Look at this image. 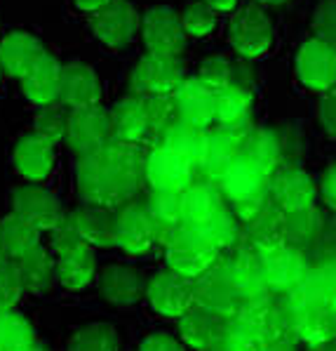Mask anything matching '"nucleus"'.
I'll return each mask as SVG.
<instances>
[{
  "label": "nucleus",
  "mask_w": 336,
  "mask_h": 351,
  "mask_svg": "<svg viewBox=\"0 0 336 351\" xmlns=\"http://www.w3.org/2000/svg\"><path fill=\"white\" fill-rule=\"evenodd\" d=\"M287 0H257V5H283Z\"/></svg>",
  "instance_id": "680f3d73"
},
{
  "label": "nucleus",
  "mask_w": 336,
  "mask_h": 351,
  "mask_svg": "<svg viewBox=\"0 0 336 351\" xmlns=\"http://www.w3.org/2000/svg\"><path fill=\"white\" fill-rule=\"evenodd\" d=\"M247 245L259 255H268L287 245V215L270 201L252 222L245 224Z\"/></svg>",
  "instance_id": "b1692460"
},
{
  "label": "nucleus",
  "mask_w": 336,
  "mask_h": 351,
  "mask_svg": "<svg viewBox=\"0 0 336 351\" xmlns=\"http://www.w3.org/2000/svg\"><path fill=\"white\" fill-rule=\"evenodd\" d=\"M165 262L167 269L181 274L186 278H200L209 267L219 262L221 252L200 234L198 229L181 224L170 234L165 245Z\"/></svg>",
  "instance_id": "7ed1b4c3"
},
{
  "label": "nucleus",
  "mask_w": 336,
  "mask_h": 351,
  "mask_svg": "<svg viewBox=\"0 0 336 351\" xmlns=\"http://www.w3.org/2000/svg\"><path fill=\"white\" fill-rule=\"evenodd\" d=\"M296 75L313 93H327L336 85V50L320 38H311L296 55Z\"/></svg>",
  "instance_id": "dca6fc26"
},
{
  "label": "nucleus",
  "mask_w": 336,
  "mask_h": 351,
  "mask_svg": "<svg viewBox=\"0 0 336 351\" xmlns=\"http://www.w3.org/2000/svg\"><path fill=\"white\" fill-rule=\"evenodd\" d=\"M146 297L158 314L170 318H181L191 306H195L193 280L172 271V269L158 271L146 283Z\"/></svg>",
  "instance_id": "2eb2a0df"
},
{
  "label": "nucleus",
  "mask_w": 336,
  "mask_h": 351,
  "mask_svg": "<svg viewBox=\"0 0 336 351\" xmlns=\"http://www.w3.org/2000/svg\"><path fill=\"white\" fill-rule=\"evenodd\" d=\"M308 351H336V339H332V342H324V344H318V347H308Z\"/></svg>",
  "instance_id": "052dcab7"
},
{
  "label": "nucleus",
  "mask_w": 336,
  "mask_h": 351,
  "mask_svg": "<svg viewBox=\"0 0 336 351\" xmlns=\"http://www.w3.org/2000/svg\"><path fill=\"white\" fill-rule=\"evenodd\" d=\"M181 24H183L186 36H193V38L209 36L216 26V12L212 8H207L203 0H195V3H191L181 12Z\"/></svg>",
  "instance_id": "8fccbe9b"
},
{
  "label": "nucleus",
  "mask_w": 336,
  "mask_h": 351,
  "mask_svg": "<svg viewBox=\"0 0 336 351\" xmlns=\"http://www.w3.org/2000/svg\"><path fill=\"white\" fill-rule=\"evenodd\" d=\"M315 182L301 167H283L270 180V201L285 215L315 205Z\"/></svg>",
  "instance_id": "a211bd4d"
},
{
  "label": "nucleus",
  "mask_w": 336,
  "mask_h": 351,
  "mask_svg": "<svg viewBox=\"0 0 336 351\" xmlns=\"http://www.w3.org/2000/svg\"><path fill=\"white\" fill-rule=\"evenodd\" d=\"M203 3L207 5V8H212L214 12L219 14V12H233L240 0H203Z\"/></svg>",
  "instance_id": "bf43d9fd"
},
{
  "label": "nucleus",
  "mask_w": 336,
  "mask_h": 351,
  "mask_svg": "<svg viewBox=\"0 0 336 351\" xmlns=\"http://www.w3.org/2000/svg\"><path fill=\"white\" fill-rule=\"evenodd\" d=\"M139 351H186L181 342H177L172 335L167 332H153L142 342Z\"/></svg>",
  "instance_id": "5fc2aeb1"
},
{
  "label": "nucleus",
  "mask_w": 336,
  "mask_h": 351,
  "mask_svg": "<svg viewBox=\"0 0 336 351\" xmlns=\"http://www.w3.org/2000/svg\"><path fill=\"white\" fill-rule=\"evenodd\" d=\"M80 236L90 247H118V215L116 210L85 205L71 215Z\"/></svg>",
  "instance_id": "bb28decb"
},
{
  "label": "nucleus",
  "mask_w": 336,
  "mask_h": 351,
  "mask_svg": "<svg viewBox=\"0 0 336 351\" xmlns=\"http://www.w3.org/2000/svg\"><path fill=\"white\" fill-rule=\"evenodd\" d=\"M179 121L207 130L216 121V97L198 78H186L175 93Z\"/></svg>",
  "instance_id": "5701e85b"
},
{
  "label": "nucleus",
  "mask_w": 336,
  "mask_h": 351,
  "mask_svg": "<svg viewBox=\"0 0 336 351\" xmlns=\"http://www.w3.org/2000/svg\"><path fill=\"white\" fill-rule=\"evenodd\" d=\"M285 304L296 342L318 347V344L336 339V311L320 302L315 293L308 288V283L285 295Z\"/></svg>",
  "instance_id": "f03ea898"
},
{
  "label": "nucleus",
  "mask_w": 336,
  "mask_h": 351,
  "mask_svg": "<svg viewBox=\"0 0 336 351\" xmlns=\"http://www.w3.org/2000/svg\"><path fill=\"white\" fill-rule=\"evenodd\" d=\"M118 247L127 255H146L160 245V231L146 203H129L116 210Z\"/></svg>",
  "instance_id": "9d476101"
},
{
  "label": "nucleus",
  "mask_w": 336,
  "mask_h": 351,
  "mask_svg": "<svg viewBox=\"0 0 336 351\" xmlns=\"http://www.w3.org/2000/svg\"><path fill=\"white\" fill-rule=\"evenodd\" d=\"M252 132V123H235V125H219L216 130H209V147L207 156H205L203 165L198 167V172L203 175V182L216 184L224 180V175L229 172V167L240 158L242 142Z\"/></svg>",
  "instance_id": "6e6552de"
},
{
  "label": "nucleus",
  "mask_w": 336,
  "mask_h": 351,
  "mask_svg": "<svg viewBox=\"0 0 336 351\" xmlns=\"http://www.w3.org/2000/svg\"><path fill=\"white\" fill-rule=\"evenodd\" d=\"M142 40L146 52L165 57H181L186 50V31L181 14L170 5L151 8L142 17Z\"/></svg>",
  "instance_id": "0eeeda50"
},
{
  "label": "nucleus",
  "mask_w": 336,
  "mask_h": 351,
  "mask_svg": "<svg viewBox=\"0 0 336 351\" xmlns=\"http://www.w3.org/2000/svg\"><path fill=\"white\" fill-rule=\"evenodd\" d=\"M45 55V45L26 31H14L0 40V69L12 78L21 80Z\"/></svg>",
  "instance_id": "412c9836"
},
{
  "label": "nucleus",
  "mask_w": 336,
  "mask_h": 351,
  "mask_svg": "<svg viewBox=\"0 0 336 351\" xmlns=\"http://www.w3.org/2000/svg\"><path fill=\"white\" fill-rule=\"evenodd\" d=\"M12 215L36 226L38 231H52L66 219L64 205L52 191L40 186H19L12 193Z\"/></svg>",
  "instance_id": "4468645a"
},
{
  "label": "nucleus",
  "mask_w": 336,
  "mask_h": 351,
  "mask_svg": "<svg viewBox=\"0 0 336 351\" xmlns=\"http://www.w3.org/2000/svg\"><path fill=\"white\" fill-rule=\"evenodd\" d=\"M162 147L172 149L175 154L183 156L188 163L195 165L198 170L203 165L205 156H207V147H209V130L205 128H195L188 125L183 121H177L175 125L167 130V134L162 137Z\"/></svg>",
  "instance_id": "473e14b6"
},
{
  "label": "nucleus",
  "mask_w": 336,
  "mask_h": 351,
  "mask_svg": "<svg viewBox=\"0 0 336 351\" xmlns=\"http://www.w3.org/2000/svg\"><path fill=\"white\" fill-rule=\"evenodd\" d=\"M96 274V257L94 250H85L73 257L57 259V280L68 290H83L92 283Z\"/></svg>",
  "instance_id": "4c0bfd02"
},
{
  "label": "nucleus",
  "mask_w": 336,
  "mask_h": 351,
  "mask_svg": "<svg viewBox=\"0 0 336 351\" xmlns=\"http://www.w3.org/2000/svg\"><path fill=\"white\" fill-rule=\"evenodd\" d=\"M62 71H64V64H59V59L47 52V55L21 78V90H24L26 99H29L31 104L40 106V109L42 106L57 104L59 95H62Z\"/></svg>",
  "instance_id": "393cba45"
},
{
  "label": "nucleus",
  "mask_w": 336,
  "mask_h": 351,
  "mask_svg": "<svg viewBox=\"0 0 336 351\" xmlns=\"http://www.w3.org/2000/svg\"><path fill=\"white\" fill-rule=\"evenodd\" d=\"M240 158L249 160L266 175L273 177L280 167V160H283V147H280L278 134L268 128H252V132L242 142Z\"/></svg>",
  "instance_id": "2f4dec72"
},
{
  "label": "nucleus",
  "mask_w": 336,
  "mask_h": 351,
  "mask_svg": "<svg viewBox=\"0 0 336 351\" xmlns=\"http://www.w3.org/2000/svg\"><path fill=\"white\" fill-rule=\"evenodd\" d=\"M99 99H101V83L94 69L83 62L64 64L59 101L66 109L80 111V109H90V106H99Z\"/></svg>",
  "instance_id": "aec40b11"
},
{
  "label": "nucleus",
  "mask_w": 336,
  "mask_h": 351,
  "mask_svg": "<svg viewBox=\"0 0 336 351\" xmlns=\"http://www.w3.org/2000/svg\"><path fill=\"white\" fill-rule=\"evenodd\" d=\"M0 75H3V69H0Z\"/></svg>",
  "instance_id": "69168bd1"
},
{
  "label": "nucleus",
  "mask_w": 336,
  "mask_h": 351,
  "mask_svg": "<svg viewBox=\"0 0 336 351\" xmlns=\"http://www.w3.org/2000/svg\"><path fill=\"white\" fill-rule=\"evenodd\" d=\"M68 116L66 106L59 101V104L42 106L36 116L34 123V134H38L40 139H45L47 144H59L66 139V130H68Z\"/></svg>",
  "instance_id": "c03bdc74"
},
{
  "label": "nucleus",
  "mask_w": 336,
  "mask_h": 351,
  "mask_svg": "<svg viewBox=\"0 0 336 351\" xmlns=\"http://www.w3.org/2000/svg\"><path fill=\"white\" fill-rule=\"evenodd\" d=\"M294 337H280V339H270V342L261 344V351H299Z\"/></svg>",
  "instance_id": "4d7b16f0"
},
{
  "label": "nucleus",
  "mask_w": 336,
  "mask_h": 351,
  "mask_svg": "<svg viewBox=\"0 0 336 351\" xmlns=\"http://www.w3.org/2000/svg\"><path fill=\"white\" fill-rule=\"evenodd\" d=\"M36 330L19 311L0 314V351H31L36 347Z\"/></svg>",
  "instance_id": "58836bf2"
},
{
  "label": "nucleus",
  "mask_w": 336,
  "mask_h": 351,
  "mask_svg": "<svg viewBox=\"0 0 336 351\" xmlns=\"http://www.w3.org/2000/svg\"><path fill=\"white\" fill-rule=\"evenodd\" d=\"M313 31L315 38L336 50V0H322L313 12Z\"/></svg>",
  "instance_id": "603ef678"
},
{
  "label": "nucleus",
  "mask_w": 336,
  "mask_h": 351,
  "mask_svg": "<svg viewBox=\"0 0 336 351\" xmlns=\"http://www.w3.org/2000/svg\"><path fill=\"white\" fill-rule=\"evenodd\" d=\"M8 262V257H5V247H3V236H0V267Z\"/></svg>",
  "instance_id": "e2e57ef3"
},
{
  "label": "nucleus",
  "mask_w": 336,
  "mask_h": 351,
  "mask_svg": "<svg viewBox=\"0 0 336 351\" xmlns=\"http://www.w3.org/2000/svg\"><path fill=\"white\" fill-rule=\"evenodd\" d=\"M24 290L31 295H45L57 280V262L45 247H36L31 255L17 262Z\"/></svg>",
  "instance_id": "72a5a7b5"
},
{
  "label": "nucleus",
  "mask_w": 336,
  "mask_h": 351,
  "mask_svg": "<svg viewBox=\"0 0 336 351\" xmlns=\"http://www.w3.org/2000/svg\"><path fill=\"white\" fill-rule=\"evenodd\" d=\"M193 300L195 306L224 318V321L240 314L245 300L233 283L229 257H219L214 267H209L203 276L193 280Z\"/></svg>",
  "instance_id": "20e7f679"
},
{
  "label": "nucleus",
  "mask_w": 336,
  "mask_h": 351,
  "mask_svg": "<svg viewBox=\"0 0 336 351\" xmlns=\"http://www.w3.org/2000/svg\"><path fill=\"white\" fill-rule=\"evenodd\" d=\"M306 283L320 302H324L329 309L336 311V259L320 262L315 269H311Z\"/></svg>",
  "instance_id": "09e8293b"
},
{
  "label": "nucleus",
  "mask_w": 336,
  "mask_h": 351,
  "mask_svg": "<svg viewBox=\"0 0 336 351\" xmlns=\"http://www.w3.org/2000/svg\"><path fill=\"white\" fill-rule=\"evenodd\" d=\"M108 3H113V0H73L75 8L83 10V12H88V14L99 12V10H101V8H106Z\"/></svg>",
  "instance_id": "13d9d810"
},
{
  "label": "nucleus",
  "mask_w": 336,
  "mask_h": 351,
  "mask_svg": "<svg viewBox=\"0 0 336 351\" xmlns=\"http://www.w3.org/2000/svg\"><path fill=\"white\" fill-rule=\"evenodd\" d=\"M24 283L19 276L17 262H5L0 267V314L5 311H14V306L19 304L21 295H24Z\"/></svg>",
  "instance_id": "3c124183"
},
{
  "label": "nucleus",
  "mask_w": 336,
  "mask_h": 351,
  "mask_svg": "<svg viewBox=\"0 0 336 351\" xmlns=\"http://www.w3.org/2000/svg\"><path fill=\"white\" fill-rule=\"evenodd\" d=\"M31 351H47L45 347H42V344H36V347L34 349H31Z\"/></svg>",
  "instance_id": "0e129e2a"
},
{
  "label": "nucleus",
  "mask_w": 336,
  "mask_h": 351,
  "mask_svg": "<svg viewBox=\"0 0 336 351\" xmlns=\"http://www.w3.org/2000/svg\"><path fill=\"white\" fill-rule=\"evenodd\" d=\"M195 78H198L203 85H207L212 93H219V90H224L226 85L235 83V71H233V64L224 55H212L200 64Z\"/></svg>",
  "instance_id": "49530a36"
},
{
  "label": "nucleus",
  "mask_w": 336,
  "mask_h": 351,
  "mask_svg": "<svg viewBox=\"0 0 336 351\" xmlns=\"http://www.w3.org/2000/svg\"><path fill=\"white\" fill-rule=\"evenodd\" d=\"M14 167L24 180L42 182L50 177L54 167V147L40 139L38 134H26L17 142L12 154Z\"/></svg>",
  "instance_id": "c85d7f7f"
},
{
  "label": "nucleus",
  "mask_w": 336,
  "mask_h": 351,
  "mask_svg": "<svg viewBox=\"0 0 336 351\" xmlns=\"http://www.w3.org/2000/svg\"><path fill=\"white\" fill-rule=\"evenodd\" d=\"M144 104H146V118H148V139H155V142L160 144L162 137L167 134V130L179 121L175 95L146 97ZM158 144H155V147H158Z\"/></svg>",
  "instance_id": "79ce46f5"
},
{
  "label": "nucleus",
  "mask_w": 336,
  "mask_h": 351,
  "mask_svg": "<svg viewBox=\"0 0 336 351\" xmlns=\"http://www.w3.org/2000/svg\"><path fill=\"white\" fill-rule=\"evenodd\" d=\"M200 234L205 236L216 250H231V247L237 245V239H240V219L233 215V210L226 205L224 210L214 215L205 226H200Z\"/></svg>",
  "instance_id": "a19ab883"
},
{
  "label": "nucleus",
  "mask_w": 336,
  "mask_h": 351,
  "mask_svg": "<svg viewBox=\"0 0 336 351\" xmlns=\"http://www.w3.org/2000/svg\"><path fill=\"white\" fill-rule=\"evenodd\" d=\"M270 180L273 177L266 175L263 170H259L257 165H252L245 158H237L229 167L224 180L219 182V189L224 193L226 203L235 205L259 201V198H270Z\"/></svg>",
  "instance_id": "6ab92c4d"
},
{
  "label": "nucleus",
  "mask_w": 336,
  "mask_h": 351,
  "mask_svg": "<svg viewBox=\"0 0 336 351\" xmlns=\"http://www.w3.org/2000/svg\"><path fill=\"white\" fill-rule=\"evenodd\" d=\"M0 236H3L5 257L10 262H19L36 247H40V231L12 213L0 222Z\"/></svg>",
  "instance_id": "f704fd0d"
},
{
  "label": "nucleus",
  "mask_w": 336,
  "mask_h": 351,
  "mask_svg": "<svg viewBox=\"0 0 336 351\" xmlns=\"http://www.w3.org/2000/svg\"><path fill=\"white\" fill-rule=\"evenodd\" d=\"M183 80H186V73H183V64L179 57L146 52L134 66L132 78H129V95L142 97V99H146V97H167L175 95Z\"/></svg>",
  "instance_id": "39448f33"
},
{
  "label": "nucleus",
  "mask_w": 336,
  "mask_h": 351,
  "mask_svg": "<svg viewBox=\"0 0 336 351\" xmlns=\"http://www.w3.org/2000/svg\"><path fill=\"white\" fill-rule=\"evenodd\" d=\"M52 250H54V255H57V259L73 257V255H80V252L90 250V245L85 243L83 236H80L71 215H66V219L52 231Z\"/></svg>",
  "instance_id": "de8ad7c7"
},
{
  "label": "nucleus",
  "mask_w": 336,
  "mask_h": 351,
  "mask_svg": "<svg viewBox=\"0 0 336 351\" xmlns=\"http://www.w3.org/2000/svg\"><path fill=\"white\" fill-rule=\"evenodd\" d=\"M320 191H322L329 208L336 210V163L332 167H327V172L322 177V184H320Z\"/></svg>",
  "instance_id": "6e6d98bb"
},
{
  "label": "nucleus",
  "mask_w": 336,
  "mask_h": 351,
  "mask_svg": "<svg viewBox=\"0 0 336 351\" xmlns=\"http://www.w3.org/2000/svg\"><path fill=\"white\" fill-rule=\"evenodd\" d=\"M226 198L221 189L209 182H193L191 186L183 191V224L200 229L214 217L219 210L226 208Z\"/></svg>",
  "instance_id": "c756f323"
},
{
  "label": "nucleus",
  "mask_w": 336,
  "mask_h": 351,
  "mask_svg": "<svg viewBox=\"0 0 336 351\" xmlns=\"http://www.w3.org/2000/svg\"><path fill=\"white\" fill-rule=\"evenodd\" d=\"M320 231H322V217H320L315 205L287 215V245L303 250L306 245L318 241Z\"/></svg>",
  "instance_id": "ea45409f"
},
{
  "label": "nucleus",
  "mask_w": 336,
  "mask_h": 351,
  "mask_svg": "<svg viewBox=\"0 0 336 351\" xmlns=\"http://www.w3.org/2000/svg\"><path fill=\"white\" fill-rule=\"evenodd\" d=\"M113 139L127 144H146L148 139V118L142 97L127 95L111 109Z\"/></svg>",
  "instance_id": "cd10ccee"
},
{
  "label": "nucleus",
  "mask_w": 336,
  "mask_h": 351,
  "mask_svg": "<svg viewBox=\"0 0 336 351\" xmlns=\"http://www.w3.org/2000/svg\"><path fill=\"white\" fill-rule=\"evenodd\" d=\"M214 351H261V339L242 318L235 316L224 321Z\"/></svg>",
  "instance_id": "a18cd8bd"
},
{
  "label": "nucleus",
  "mask_w": 336,
  "mask_h": 351,
  "mask_svg": "<svg viewBox=\"0 0 336 351\" xmlns=\"http://www.w3.org/2000/svg\"><path fill=\"white\" fill-rule=\"evenodd\" d=\"M318 118L324 132H327L329 137H336V85L332 90H327V93L322 95V99H320Z\"/></svg>",
  "instance_id": "864d4df0"
},
{
  "label": "nucleus",
  "mask_w": 336,
  "mask_h": 351,
  "mask_svg": "<svg viewBox=\"0 0 336 351\" xmlns=\"http://www.w3.org/2000/svg\"><path fill=\"white\" fill-rule=\"evenodd\" d=\"M68 351H120V339L111 326L92 323L73 335L68 342Z\"/></svg>",
  "instance_id": "37998d69"
},
{
  "label": "nucleus",
  "mask_w": 336,
  "mask_h": 351,
  "mask_svg": "<svg viewBox=\"0 0 336 351\" xmlns=\"http://www.w3.org/2000/svg\"><path fill=\"white\" fill-rule=\"evenodd\" d=\"M195 165L188 163L183 156L175 154L172 149L153 147L146 160V184L151 191H177L183 193L195 182Z\"/></svg>",
  "instance_id": "ddd939ff"
},
{
  "label": "nucleus",
  "mask_w": 336,
  "mask_h": 351,
  "mask_svg": "<svg viewBox=\"0 0 336 351\" xmlns=\"http://www.w3.org/2000/svg\"><path fill=\"white\" fill-rule=\"evenodd\" d=\"M99 293L116 306H132L146 295V280L137 269L113 264L99 274Z\"/></svg>",
  "instance_id": "a878e982"
},
{
  "label": "nucleus",
  "mask_w": 336,
  "mask_h": 351,
  "mask_svg": "<svg viewBox=\"0 0 336 351\" xmlns=\"http://www.w3.org/2000/svg\"><path fill=\"white\" fill-rule=\"evenodd\" d=\"M229 40L240 57L259 59L273 45V24L261 5L249 3L235 10L229 26Z\"/></svg>",
  "instance_id": "423d86ee"
},
{
  "label": "nucleus",
  "mask_w": 336,
  "mask_h": 351,
  "mask_svg": "<svg viewBox=\"0 0 336 351\" xmlns=\"http://www.w3.org/2000/svg\"><path fill=\"white\" fill-rule=\"evenodd\" d=\"M237 318H242V321L257 332L261 344L270 342V339H280V337H294V335H292L285 297L278 300L275 293H266V295L252 297V300H245Z\"/></svg>",
  "instance_id": "f8f14e48"
},
{
  "label": "nucleus",
  "mask_w": 336,
  "mask_h": 351,
  "mask_svg": "<svg viewBox=\"0 0 336 351\" xmlns=\"http://www.w3.org/2000/svg\"><path fill=\"white\" fill-rule=\"evenodd\" d=\"M221 326H224V318L209 314L200 306H191L179 318V335H181L183 344L193 351H209L219 342Z\"/></svg>",
  "instance_id": "7c9ffc66"
},
{
  "label": "nucleus",
  "mask_w": 336,
  "mask_h": 351,
  "mask_svg": "<svg viewBox=\"0 0 336 351\" xmlns=\"http://www.w3.org/2000/svg\"><path fill=\"white\" fill-rule=\"evenodd\" d=\"M0 40H3V36H0Z\"/></svg>",
  "instance_id": "338daca9"
},
{
  "label": "nucleus",
  "mask_w": 336,
  "mask_h": 351,
  "mask_svg": "<svg viewBox=\"0 0 336 351\" xmlns=\"http://www.w3.org/2000/svg\"><path fill=\"white\" fill-rule=\"evenodd\" d=\"M64 142L78 156H90L101 147H106L108 142H113L111 111H106L104 106L71 111Z\"/></svg>",
  "instance_id": "9b49d317"
},
{
  "label": "nucleus",
  "mask_w": 336,
  "mask_h": 351,
  "mask_svg": "<svg viewBox=\"0 0 336 351\" xmlns=\"http://www.w3.org/2000/svg\"><path fill=\"white\" fill-rule=\"evenodd\" d=\"M148 213L160 231V245H165L170 234L183 224V193L177 191H151Z\"/></svg>",
  "instance_id": "c9c22d12"
},
{
  "label": "nucleus",
  "mask_w": 336,
  "mask_h": 351,
  "mask_svg": "<svg viewBox=\"0 0 336 351\" xmlns=\"http://www.w3.org/2000/svg\"><path fill=\"white\" fill-rule=\"evenodd\" d=\"M209 351H214V349H209Z\"/></svg>",
  "instance_id": "774afa93"
},
{
  "label": "nucleus",
  "mask_w": 336,
  "mask_h": 351,
  "mask_svg": "<svg viewBox=\"0 0 336 351\" xmlns=\"http://www.w3.org/2000/svg\"><path fill=\"white\" fill-rule=\"evenodd\" d=\"M216 97V121L219 125H235V123L249 121L254 95L252 90L245 88L242 83H231L224 90L214 93Z\"/></svg>",
  "instance_id": "e433bc0d"
},
{
  "label": "nucleus",
  "mask_w": 336,
  "mask_h": 351,
  "mask_svg": "<svg viewBox=\"0 0 336 351\" xmlns=\"http://www.w3.org/2000/svg\"><path fill=\"white\" fill-rule=\"evenodd\" d=\"M139 29H142V17L137 8L127 0H113L99 12L90 14V31L96 40L113 50L127 47Z\"/></svg>",
  "instance_id": "1a4fd4ad"
},
{
  "label": "nucleus",
  "mask_w": 336,
  "mask_h": 351,
  "mask_svg": "<svg viewBox=\"0 0 336 351\" xmlns=\"http://www.w3.org/2000/svg\"><path fill=\"white\" fill-rule=\"evenodd\" d=\"M148 151L146 144H127L113 139L94 154L80 156L75 175L85 205L120 210L132 203L146 184Z\"/></svg>",
  "instance_id": "f257e3e1"
},
{
  "label": "nucleus",
  "mask_w": 336,
  "mask_h": 351,
  "mask_svg": "<svg viewBox=\"0 0 336 351\" xmlns=\"http://www.w3.org/2000/svg\"><path fill=\"white\" fill-rule=\"evenodd\" d=\"M266 276H268V288L275 295H289L296 288H301L311 276V264L303 250H296L292 245H285L275 252L263 255Z\"/></svg>",
  "instance_id": "f3484780"
},
{
  "label": "nucleus",
  "mask_w": 336,
  "mask_h": 351,
  "mask_svg": "<svg viewBox=\"0 0 336 351\" xmlns=\"http://www.w3.org/2000/svg\"><path fill=\"white\" fill-rule=\"evenodd\" d=\"M229 267H231L233 283H235L237 293L242 295V300H252V297L270 293L263 255H259L247 243L233 247V255L229 257Z\"/></svg>",
  "instance_id": "4be33fe9"
}]
</instances>
